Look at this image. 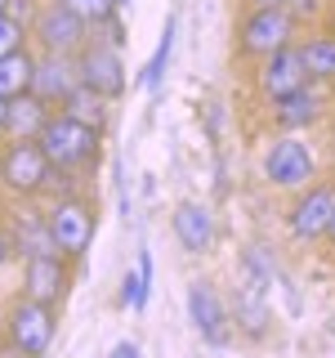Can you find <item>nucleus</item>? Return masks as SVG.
<instances>
[{"instance_id":"nucleus-14","label":"nucleus","mask_w":335,"mask_h":358,"mask_svg":"<svg viewBox=\"0 0 335 358\" xmlns=\"http://www.w3.org/2000/svg\"><path fill=\"white\" fill-rule=\"evenodd\" d=\"M188 313H193V322H197V331L206 336V341H215L223 345V309H219V300H215V291H210V282H193L188 287Z\"/></svg>"},{"instance_id":"nucleus-25","label":"nucleus","mask_w":335,"mask_h":358,"mask_svg":"<svg viewBox=\"0 0 335 358\" xmlns=\"http://www.w3.org/2000/svg\"><path fill=\"white\" fill-rule=\"evenodd\" d=\"M112 358H139V345H117Z\"/></svg>"},{"instance_id":"nucleus-9","label":"nucleus","mask_w":335,"mask_h":358,"mask_svg":"<svg viewBox=\"0 0 335 358\" xmlns=\"http://www.w3.org/2000/svg\"><path fill=\"white\" fill-rule=\"evenodd\" d=\"M264 175L273 179L277 188H299L313 179V152L299 139H277L264 157Z\"/></svg>"},{"instance_id":"nucleus-22","label":"nucleus","mask_w":335,"mask_h":358,"mask_svg":"<svg viewBox=\"0 0 335 358\" xmlns=\"http://www.w3.org/2000/svg\"><path fill=\"white\" fill-rule=\"evenodd\" d=\"M170 45H174V22H165V31H161V45H156L152 63L143 67V85H156V81H161L165 63H170Z\"/></svg>"},{"instance_id":"nucleus-20","label":"nucleus","mask_w":335,"mask_h":358,"mask_svg":"<svg viewBox=\"0 0 335 358\" xmlns=\"http://www.w3.org/2000/svg\"><path fill=\"white\" fill-rule=\"evenodd\" d=\"M299 63H304L308 76L331 81V76H335V41H331V36H318V41L299 45Z\"/></svg>"},{"instance_id":"nucleus-6","label":"nucleus","mask_w":335,"mask_h":358,"mask_svg":"<svg viewBox=\"0 0 335 358\" xmlns=\"http://www.w3.org/2000/svg\"><path fill=\"white\" fill-rule=\"evenodd\" d=\"M36 41L45 45V54H81V45L89 41V22L76 18L72 9H63L59 0H54L36 18Z\"/></svg>"},{"instance_id":"nucleus-17","label":"nucleus","mask_w":335,"mask_h":358,"mask_svg":"<svg viewBox=\"0 0 335 358\" xmlns=\"http://www.w3.org/2000/svg\"><path fill=\"white\" fill-rule=\"evenodd\" d=\"M31 67H36V59H31L27 50H14L0 59V99H18L31 90Z\"/></svg>"},{"instance_id":"nucleus-12","label":"nucleus","mask_w":335,"mask_h":358,"mask_svg":"<svg viewBox=\"0 0 335 358\" xmlns=\"http://www.w3.org/2000/svg\"><path fill=\"white\" fill-rule=\"evenodd\" d=\"M304 63H299V50H277V54H268V63H264V72H260V90L268 99H282L290 94V90H299L304 85Z\"/></svg>"},{"instance_id":"nucleus-2","label":"nucleus","mask_w":335,"mask_h":358,"mask_svg":"<svg viewBox=\"0 0 335 358\" xmlns=\"http://www.w3.org/2000/svg\"><path fill=\"white\" fill-rule=\"evenodd\" d=\"M0 179H5L14 193L31 197L54 179V166H50V157L40 152L36 139H14L5 148V157H0Z\"/></svg>"},{"instance_id":"nucleus-4","label":"nucleus","mask_w":335,"mask_h":358,"mask_svg":"<svg viewBox=\"0 0 335 358\" xmlns=\"http://www.w3.org/2000/svg\"><path fill=\"white\" fill-rule=\"evenodd\" d=\"M9 336H14V350L27 358H40L54 341V313L50 305H36V300L22 296L14 309H9Z\"/></svg>"},{"instance_id":"nucleus-24","label":"nucleus","mask_w":335,"mask_h":358,"mask_svg":"<svg viewBox=\"0 0 335 358\" xmlns=\"http://www.w3.org/2000/svg\"><path fill=\"white\" fill-rule=\"evenodd\" d=\"M121 287H126V291H121V300L139 309L143 305V273H126V282H121Z\"/></svg>"},{"instance_id":"nucleus-19","label":"nucleus","mask_w":335,"mask_h":358,"mask_svg":"<svg viewBox=\"0 0 335 358\" xmlns=\"http://www.w3.org/2000/svg\"><path fill=\"white\" fill-rule=\"evenodd\" d=\"M18 246H22V255H59V246H54V238H50V224L45 220H36V215H22L18 220Z\"/></svg>"},{"instance_id":"nucleus-28","label":"nucleus","mask_w":335,"mask_h":358,"mask_svg":"<svg viewBox=\"0 0 335 358\" xmlns=\"http://www.w3.org/2000/svg\"><path fill=\"white\" fill-rule=\"evenodd\" d=\"M5 255H9V242H5V233H0V264H5Z\"/></svg>"},{"instance_id":"nucleus-29","label":"nucleus","mask_w":335,"mask_h":358,"mask_svg":"<svg viewBox=\"0 0 335 358\" xmlns=\"http://www.w3.org/2000/svg\"><path fill=\"white\" fill-rule=\"evenodd\" d=\"M327 238L335 242V210H331V224H327Z\"/></svg>"},{"instance_id":"nucleus-23","label":"nucleus","mask_w":335,"mask_h":358,"mask_svg":"<svg viewBox=\"0 0 335 358\" xmlns=\"http://www.w3.org/2000/svg\"><path fill=\"white\" fill-rule=\"evenodd\" d=\"M22 41H27V27H22V18L0 14V59H5V54H14V50H22Z\"/></svg>"},{"instance_id":"nucleus-3","label":"nucleus","mask_w":335,"mask_h":358,"mask_svg":"<svg viewBox=\"0 0 335 358\" xmlns=\"http://www.w3.org/2000/svg\"><path fill=\"white\" fill-rule=\"evenodd\" d=\"M45 224H50V238L59 246V255H72V260L85 255L89 238H94V210H89L85 201H76V197L59 201V206L45 215Z\"/></svg>"},{"instance_id":"nucleus-30","label":"nucleus","mask_w":335,"mask_h":358,"mask_svg":"<svg viewBox=\"0 0 335 358\" xmlns=\"http://www.w3.org/2000/svg\"><path fill=\"white\" fill-rule=\"evenodd\" d=\"M121 5H130V0H112V9H121Z\"/></svg>"},{"instance_id":"nucleus-15","label":"nucleus","mask_w":335,"mask_h":358,"mask_svg":"<svg viewBox=\"0 0 335 358\" xmlns=\"http://www.w3.org/2000/svg\"><path fill=\"white\" fill-rule=\"evenodd\" d=\"M45 121H50V103H40L31 90H27V94H18V99H9L5 134H14V139H36Z\"/></svg>"},{"instance_id":"nucleus-11","label":"nucleus","mask_w":335,"mask_h":358,"mask_svg":"<svg viewBox=\"0 0 335 358\" xmlns=\"http://www.w3.org/2000/svg\"><path fill=\"white\" fill-rule=\"evenodd\" d=\"M331 210H335V188H313V193L299 197L295 210H290V233L304 238V242L322 238L327 224H331Z\"/></svg>"},{"instance_id":"nucleus-31","label":"nucleus","mask_w":335,"mask_h":358,"mask_svg":"<svg viewBox=\"0 0 335 358\" xmlns=\"http://www.w3.org/2000/svg\"><path fill=\"white\" fill-rule=\"evenodd\" d=\"M0 14H9V0H0Z\"/></svg>"},{"instance_id":"nucleus-26","label":"nucleus","mask_w":335,"mask_h":358,"mask_svg":"<svg viewBox=\"0 0 335 358\" xmlns=\"http://www.w3.org/2000/svg\"><path fill=\"white\" fill-rule=\"evenodd\" d=\"M255 5H260V9H264V5H277V9H286L290 0H255Z\"/></svg>"},{"instance_id":"nucleus-7","label":"nucleus","mask_w":335,"mask_h":358,"mask_svg":"<svg viewBox=\"0 0 335 358\" xmlns=\"http://www.w3.org/2000/svg\"><path fill=\"white\" fill-rule=\"evenodd\" d=\"M76 72H81V85L98 90L103 99H117L126 90V67H121V54L112 45H81V59H76Z\"/></svg>"},{"instance_id":"nucleus-5","label":"nucleus","mask_w":335,"mask_h":358,"mask_svg":"<svg viewBox=\"0 0 335 358\" xmlns=\"http://www.w3.org/2000/svg\"><path fill=\"white\" fill-rule=\"evenodd\" d=\"M290 31H295V22H290L286 9H277V5H264V9H255L251 18L241 22V50L246 54H277V50H286L290 45Z\"/></svg>"},{"instance_id":"nucleus-10","label":"nucleus","mask_w":335,"mask_h":358,"mask_svg":"<svg viewBox=\"0 0 335 358\" xmlns=\"http://www.w3.org/2000/svg\"><path fill=\"white\" fill-rule=\"evenodd\" d=\"M67 287V268L59 255H31L27 260V278H22V296L36 305H54Z\"/></svg>"},{"instance_id":"nucleus-16","label":"nucleus","mask_w":335,"mask_h":358,"mask_svg":"<svg viewBox=\"0 0 335 358\" xmlns=\"http://www.w3.org/2000/svg\"><path fill=\"white\" fill-rule=\"evenodd\" d=\"M72 121H81V126H89V130H103L107 126V99L98 94V90H89V85H76L72 94L59 103Z\"/></svg>"},{"instance_id":"nucleus-1","label":"nucleus","mask_w":335,"mask_h":358,"mask_svg":"<svg viewBox=\"0 0 335 358\" xmlns=\"http://www.w3.org/2000/svg\"><path fill=\"white\" fill-rule=\"evenodd\" d=\"M40 152L50 157V166H59V171H67V166H81L94 157L98 148V130L81 126V121H72L67 112H59V117H50L36 134Z\"/></svg>"},{"instance_id":"nucleus-21","label":"nucleus","mask_w":335,"mask_h":358,"mask_svg":"<svg viewBox=\"0 0 335 358\" xmlns=\"http://www.w3.org/2000/svg\"><path fill=\"white\" fill-rule=\"evenodd\" d=\"M63 9H72L76 18H85L89 27H98V22H107L117 9H112V0H59Z\"/></svg>"},{"instance_id":"nucleus-13","label":"nucleus","mask_w":335,"mask_h":358,"mask_svg":"<svg viewBox=\"0 0 335 358\" xmlns=\"http://www.w3.org/2000/svg\"><path fill=\"white\" fill-rule=\"evenodd\" d=\"M174 233H179V242H184L193 255H201L210 242H215V220H210V210L201 206V201H179Z\"/></svg>"},{"instance_id":"nucleus-27","label":"nucleus","mask_w":335,"mask_h":358,"mask_svg":"<svg viewBox=\"0 0 335 358\" xmlns=\"http://www.w3.org/2000/svg\"><path fill=\"white\" fill-rule=\"evenodd\" d=\"M5 112H9V99H0V130H5Z\"/></svg>"},{"instance_id":"nucleus-8","label":"nucleus","mask_w":335,"mask_h":358,"mask_svg":"<svg viewBox=\"0 0 335 358\" xmlns=\"http://www.w3.org/2000/svg\"><path fill=\"white\" fill-rule=\"evenodd\" d=\"M81 85V72H76V59L72 54H45L31 67V94L40 103H63L72 90Z\"/></svg>"},{"instance_id":"nucleus-18","label":"nucleus","mask_w":335,"mask_h":358,"mask_svg":"<svg viewBox=\"0 0 335 358\" xmlns=\"http://www.w3.org/2000/svg\"><path fill=\"white\" fill-rule=\"evenodd\" d=\"M277 121H282L286 130L313 126V121H318V94H308L304 85L290 90V94H282V99H277Z\"/></svg>"}]
</instances>
